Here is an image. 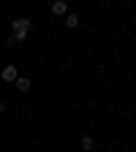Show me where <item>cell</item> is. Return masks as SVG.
I'll use <instances>...</instances> for the list:
<instances>
[{
	"label": "cell",
	"mask_w": 136,
	"mask_h": 152,
	"mask_svg": "<svg viewBox=\"0 0 136 152\" xmlns=\"http://www.w3.org/2000/svg\"><path fill=\"white\" fill-rule=\"evenodd\" d=\"M52 14L68 16V14H71V11H68V3H65V0H52Z\"/></svg>",
	"instance_id": "1"
},
{
	"label": "cell",
	"mask_w": 136,
	"mask_h": 152,
	"mask_svg": "<svg viewBox=\"0 0 136 152\" xmlns=\"http://www.w3.org/2000/svg\"><path fill=\"white\" fill-rule=\"evenodd\" d=\"M0 76H3V82H14V84H16V79H19V73H16V65H6Z\"/></svg>",
	"instance_id": "3"
},
{
	"label": "cell",
	"mask_w": 136,
	"mask_h": 152,
	"mask_svg": "<svg viewBox=\"0 0 136 152\" xmlns=\"http://www.w3.org/2000/svg\"><path fill=\"white\" fill-rule=\"evenodd\" d=\"M65 27L76 30V27H79V16H76V14H68V16H65Z\"/></svg>",
	"instance_id": "4"
},
{
	"label": "cell",
	"mask_w": 136,
	"mask_h": 152,
	"mask_svg": "<svg viewBox=\"0 0 136 152\" xmlns=\"http://www.w3.org/2000/svg\"><path fill=\"white\" fill-rule=\"evenodd\" d=\"M11 27H14V33H16V30H27V33H30L33 22H30L27 16H19V19H14V22H11Z\"/></svg>",
	"instance_id": "2"
},
{
	"label": "cell",
	"mask_w": 136,
	"mask_h": 152,
	"mask_svg": "<svg viewBox=\"0 0 136 152\" xmlns=\"http://www.w3.org/2000/svg\"><path fill=\"white\" fill-rule=\"evenodd\" d=\"M16 90H19V92H27V90H30V79L19 76V79H16Z\"/></svg>",
	"instance_id": "5"
},
{
	"label": "cell",
	"mask_w": 136,
	"mask_h": 152,
	"mask_svg": "<svg viewBox=\"0 0 136 152\" xmlns=\"http://www.w3.org/2000/svg\"><path fill=\"white\" fill-rule=\"evenodd\" d=\"M82 149H93V136H82Z\"/></svg>",
	"instance_id": "6"
}]
</instances>
